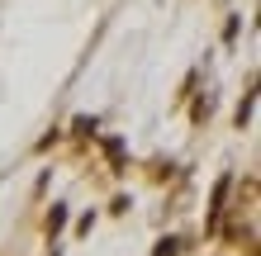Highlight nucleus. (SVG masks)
<instances>
[{
    "label": "nucleus",
    "mask_w": 261,
    "mask_h": 256,
    "mask_svg": "<svg viewBox=\"0 0 261 256\" xmlns=\"http://www.w3.org/2000/svg\"><path fill=\"white\" fill-rule=\"evenodd\" d=\"M228 194H233V176H219V180H214V200H209V233H219V228H223Z\"/></svg>",
    "instance_id": "1"
},
{
    "label": "nucleus",
    "mask_w": 261,
    "mask_h": 256,
    "mask_svg": "<svg viewBox=\"0 0 261 256\" xmlns=\"http://www.w3.org/2000/svg\"><path fill=\"white\" fill-rule=\"evenodd\" d=\"M62 223H67V204H53V214H48V237L62 233Z\"/></svg>",
    "instance_id": "3"
},
{
    "label": "nucleus",
    "mask_w": 261,
    "mask_h": 256,
    "mask_svg": "<svg viewBox=\"0 0 261 256\" xmlns=\"http://www.w3.org/2000/svg\"><path fill=\"white\" fill-rule=\"evenodd\" d=\"M152 256H180V237H162V242H157V251H152Z\"/></svg>",
    "instance_id": "4"
},
{
    "label": "nucleus",
    "mask_w": 261,
    "mask_h": 256,
    "mask_svg": "<svg viewBox=\"0 0 261 256\" xmlns=\"http://www.w3.org/2000/svg\"><path fill=\"white\" fill-rule=\"evenodd\" d=\"M252 114H256V90H247L238 104V128H252Z\"/></svg>",
    "instance_id": "2"
}]
</instances>
